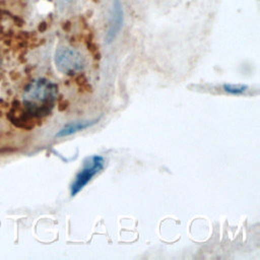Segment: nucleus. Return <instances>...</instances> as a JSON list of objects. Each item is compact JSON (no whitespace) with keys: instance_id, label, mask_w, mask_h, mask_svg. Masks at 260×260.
<instances>
[{"instance_id":"obj_7","label":"nucleus","mask_w":260,"mask_h":260,"mask_svg":"<svg viewBox=\"0 0 260 260\" xmlns=\"http://www.w3.org/2000/svg\"><path fill=\"white\" fill-rule=\"evenodd\" d=\"M76 83L77 85L82 88V89H86V90H90V85L87 83V79L86 77L83 75V74H79L77 77H76Z\"/></svg>"},{"instance_id":"obj_1","label":"nucleus","mask_w":260,"mask_h":260,"mask_svg":"<svg viewBox=\"0 0 260 260\" xmlns=\"http://www.w3.org/2000/svg\"><path fill=\"white\" fill-rule=\"evenodd\" d=\"M58 93L57 84L46 78L31 81L25 88L23 101L27 111L38 117L51 113Z\"/></svg>"},{"instance_id":"obj_8","label":"nucleus","mask_w":260,"mask_h":260,"mask_svg":"<svg viewBox=\"0 0 260 260\" xmlns=\"http://www.w3.org/2000/svg\"><path fill=\"white\" fill-rule=\"evenodd\" d=\"M68 106H69V103H68V101H66V100H62L60 103H59V106H58V108H59V111H64V110H66L67 108H68Z\"/></svg>"},{"instance_id":"obj_5","label":"nucleus","mask_w":260,"mask_h":260,"mask_svg":"<svg viewBox=\"0 0 260 260\" xmlns=\"http://www.w3.org/2000/svg\"><path fill=\"white\" fill-rule=\"evenodd\" d=\"M100 118H95L92 120H83V121H74V122H69L65 124L57 133L56 137H65L71 134H74L80 130H84L86 128H89L96 124L99 122Z\"/></svg>"},{"instance_id":"obj_3","label":"nucleus","mask_w":260,"mask_h":260,"mask_svg":"<svg viewBox=\"0 0 260 260\" xmlns=\"http://www.w3.org/2000/svg\"><path fill=\"white\" fill-rule=\"evenodd\" d=\"M55 64L57 69L67 75L80 72L85 67L83 55L70 47H60L55 53Z\"/></svg>"},{"instance_id":"obj_4","label":"nucleus","mask_w":260,"mask_h":260,"mask_svg":"<svg viewBox=\"0 0 260 260\" xmlns=\"http://www.w3.org/2000/svg\"><path fill=\"white\" fill-rule=\"evenodd\" d=\"M123 22V11L120 0L113 1V10H112V17L110 20V25L106 35V40L108 43H111L116 36L119 34Z\"/></svg>"},{"instance_id":"obj_2","label":"nucleus","mask_w":260,"mask_h":260,"mask_svg":"<svg viewBox=\"0 0 260 260\" xmlns=\"http://www.w3.org/2000/svg\"><path fill=\"white\" fill-rule=\"evenodd\" d=\"M104 165L105 159L100 154H93L86 157L83 161L82 168L76 174L70 186V195L73 197L78 194L91 181V179L104 169Z\"/></svg>"},{"instance_id":"obj_6","label":"nucleus","mask_w":260,"mask_h":260,"mask_svg":"<svg viewBox=\"0 0 260 260\" xmlns=\"http://www.w3.org/2000/svg\"><path fill=\"white\" fill-rule=\"evenodd\" d=\"M224 91L231 94H241L244 93L248 89L247 84H233V83H224L222 85Z\"/></svg>"}]
</instances>
